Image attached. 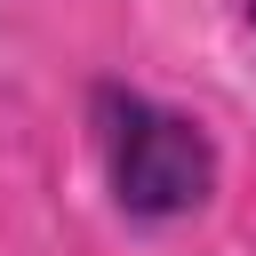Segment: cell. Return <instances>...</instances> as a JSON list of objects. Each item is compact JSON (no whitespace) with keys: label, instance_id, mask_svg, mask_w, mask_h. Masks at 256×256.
Returning <instances> with one entry per match:
<instances>
[{"label":"cell","instance_id":"obj_1","mask_svg":"<svg viewBox=\"0 0 256 256\" xmlns=\"http://www.w3.org/2000/svg\"><path fill=\"white\" fill-rule=\"evenodd\" d=\"M88 128H96V152H104L112 208L128 224H176V216L208 208L224 160H216V136L192 112H176V104L128 88V80H96Z\"/></svg>","mask_w":256,"mask_h":256}]
</instances>
